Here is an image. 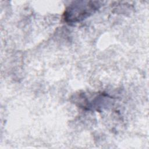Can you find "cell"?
I'll return each instance as SVG.
<instances>
[{"instance_id":"6da1fadb","label":"cell","mask_w":149,"mask_h":149,"mask_svg":"<svg viewBox=\"0 0 149 149\" xmlns=\"http://www.w3.org/2000/svg\"><path fill=\"white\" fill-rule=\"evenodd\" d=\"M99 8L98 2L76 1L66 8L63 13V19L69 23H77L92 15Z\"/></svg>"}]
</instances>
